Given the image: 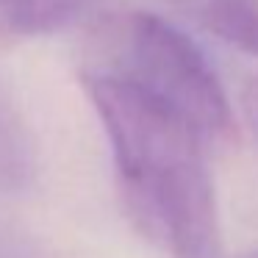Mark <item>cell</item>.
Wrapping results in <instances>:
<instances>
[{
  "instance_id": "6da1fadb",
  "label": "cell",
  "mask_w": 258,
  "mask_h": 258,
  "mask_svg": "<svg viewBox=\"0 0 258 258\" xmlns=\"http://www.w3.org/2000/svg\"><path fill=\"white\" fill-rule=\"evenodd\" d=\"M81 84L108 136L122 203L136 228L172 258H222L208 139L122 81L81 73Z\"/></svg>"
},
{
  "instance_id": "7a4b0ae2",
  "label": "cell",
  "mask_w": 258,
  "mask_h": 258,
  "mask_svg": "<svg viewBox=\"0 0 258 258\" xmlns=\"http://www.w3.org/2000/svg\"><path fill=\"white\" fill-rule=\"evenodd\" d=\"M81 73L122 81L191 122L208 142L230 134V108L214 70L186 34L150 12H125L95 31Z\"/></svg>"
},
{
  "instance_id": "3957f363",
  "label": "cell",
  "mask_w": 258,
  "mask_h": 258,
  "mask_svg": "<svg viewBox=\"0 0 258 258\" xmlns=\"http://www.w3.org/2000/svg\"><path fill=\"white\" fill-rule=\"evenodd\" d=\"M222 42L258 56V0H169Z\"/></svg>"
},
{
  "instance_id": "277c9868",
  "label": "cell",
  "mask_w": 258,
  "mask_h": 258,
  "mask_svg": "<svg viewBox=\"0 0 258 258\" xmlns=\"http://www.w3.org/2000/svg\"><path fill=\"white\" fill-rule=\"evenodd\" d=\"M92 0H0V39H36L78 20Z\"/></svg>"
},
{
  "instance_id": "5b68a950",
  "label": "cell",
  "mask_w": 258,
  "mask_h": 258,
  "mask_svg": "<svg viewBox=\"0 0 258 258\" xmlns=\"http://www.w3.org/2000/svg\"><path fill=\"white\" fill-rule=\"evenodd\" d=\"M31 175V147L23 122L0 97V189H20Z\"/></svg>"
},
{
  "instance_id": "8992f818",
  "label": "cell",
  "mask_w": 258,
  "mask_h": 258,
  "mask_svg": "<svg viewBox=\"0 0 258 258\" xmlns=\"http://www.w3.org/2000/svg\"><path fill=\"white\" fill-rule=\"evenodd\" d=\"M241 111H244V119H247V125H250L252 136L258 142V75L241 92Z\"/></svg>"
},
{
  "instance_id": "52a82bcc",
  "label": "cell",
  "mask_w": 258,
  "mask_h": 258,
  "mask_svg": "<svg viewBox=\"0 0 258 258\" xmlns=\"http://www.w3.org/2000/svg\"><path fill=\"white\" fill-rule=\"evenodd\" d=\"M241 258H258V250H252V252H247V255H241Z\"/></svg>"
}]
</instances>
